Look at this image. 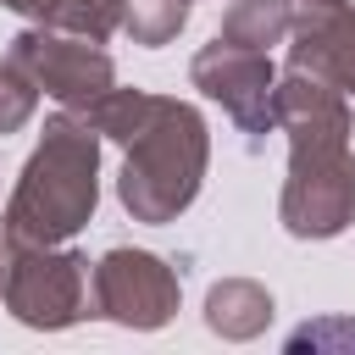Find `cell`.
I'll return each instance as SVG.
<instances>
[{
	"instance_id": "obj_1",
	"label": "cell",
	"mask_w": 355,
	"mask_h": 355,
	"mask_svg": "<svg viewBox=\"0 0 355 355\" xmlns=\"http://www.w3.org/2000/svg\"><path fill=\"white\" fill-rule=\"evenodd\" d=\"M100 133L83 116H50L39 150L22 166L17 194L6 200V250L67 244L100 200Z\"/></svg>"
},
{
	"instance_id": "obj_2",
	"label": "cell",
	"mask_w": 355,
	"mask_h": 355,
	"mask_svg": "<svg viewBox=\"0 0 355 355\" xmlns=\"http://www.w3.org/2000/svg\"><path fill=\"white\" fill-rule=\"evenodd\" d=\"M128 161H122V178H116V194L122 205L139 216V222H172L194 194H200V178H205V122L194 105L161 94L150 122L122 144Z\"/></svg>"
},
{
	"instance_id": "obj_3",
	"label": "cell",
	"mask_w": 355,
	"mask_h": 355,
	"mask_svg": "<svg viewBox=\"0 0 355 355\" xmlns=\"http://www.w3.org/2000/svg\"><path fill=\"white\" fill-rule=\"evenodd\" d=\"M6 305L28 327H72L89 311V261L72 250H55V244L11 250Z\"/></svg>"
},
{
	"instance_id": "obj_4",
	"label": "cell",
	"mask_w": 355,
	"mask_h": 355,
	"mask_svg": "<svg viewBox=\"0 0 355 355\" xmlns=\"http://www.w3.org/2000/svg\"><path fill=\"white\" fill-rule=\"evenodd\" d=\"M355 222V155L338 150H288L283 227L294 239H333Z\"/></svg>"
},
{
	"instance_id": "obj_5",
	"label": "cell",
	"mask_w": 355,
	"mask_h": 355,
	"mask_svg": "<svg viewBox=\"0 0 355 355\" xmlns=\"http://www.w3.org/2000/svg\"><path fill=\"white\" fill-rule=\"evenodd\" d=\"M89 311L122 327H161L178 311V277L150 250H105L89 272Z\"/></svg>"
},
{
	"instance_id": "obj_6",
	"label": "cell",
	"mask_w": 355,
	"mask_h": 355,
	"mask_svg": "<svg viewBox=\"0 0 355 355\" xmlns=\"http://www.w3.org/2000/svg\"><path fill=\"white\" fill-rule=\"evenodd\" d=\"M11 61H22L28 78L72 111H83L89 100H100L116 83V67L94 39H78V33H61V28H44V22L28 28L11 44Z\"/></svg>"
},
{
	"instance_id": "obj_7",
	"label": "cell",
	"mask_w": 355,
	"mask_h": 355,
	"mask_svg": "<svg viewBox=\"0 0 355 355\" xmlns=\"http://www.w3.org/2000/svg\"><path fill=\"white\" fill-rule=\"evenodd\" d=\"M189 78H194V89H205L211 100H222V111L250 133V144H261V133L277 128V116H272V89H277V78H272L266 50H244V44L216 39V44H205V50L194 55Z\"/></svg>"
},
{
	"instance_id": "obj_8",
	"label": "cell",
	"mask_w": 355,
	"mask_h": 355,
	"mask_svg": "<svg viewBox=\"0 0 355 355\" xmlns=\"http://www.w3.org/2000/svg\"><path fill=\"white\" fill-rule=\"evenodd\" d=\"M272 116L288 133V150H338L349 144V105L333 83L288 67V78H277L272 89Z\"/></svg>"
},
{
	"instance_id": "obj_9",
	"label": "cell",
	"mask_w": 355,
	"mask_h": 355,
	"mask_svg": "<svg viewBox=\"0 0 355 355\" xmlns=\"http://www.w3.org/2000/svg\"><path fill=\"white\" fill-rule=\"evenodd\" d=\"M288 61L322 83H333L338 94H355V11L344 6H322V11H294L288 17Z\"/></svg>"
},
{
	"instance_id": "obj_10",
	"label": "cell",
	"mask_w": 355,
	"mask_h": 355,
	"mask_svg": "<svg viewBox=\"0 0 355 355\" xmlns=\"http://www.w3.org/2000/svg\"><path fill=\"white\" fill-rule=\"evenodd\" d=\"M205 322L227 338H255L266 322H272V294L244 283V277H227L205 294Z\"/></svg>"
},
{
	"instance_id": "obj_11",
	"label": "cell",
	"mask_w": 355,
	"mask_h": 355,
	"mask_svg": "<svg viewBox=\"0 0 355 355\" xmlns=\"http://www.w3.org/2000/svg\"><path fill=\"white\" fill-rule=\"evenodd\" d=\"M288 0H233L227 17H222V33L227 44H244V50H272L288 39Z\"/></svg>"
},
{
	"instance_id": "obj_12",
	"label": "cell",
	"mask_w": 355,
	"mask_h": 355,
	"mask_svg": "<svg viewBox=\"0 0 355 355\" xmlns=\"http://www.w3.org/2000/svg\"><path fill=\"white\" fill-rule=\"evenodd\" d=\"M39 22H44V28H61V33H78V39L105 44V39L122 28V6H116V0H50Z\"/></svg>"
},
{
	"instance_id": "obj_13",
	"label": "cell",
	"mask_w": 355,
	"mask_h": 355,
	"mask_svg": "<svg viewBox=\"0 0 355 355\" xmlns=\"http://www.w3.org/2000/svg\"><path fill=\"white\" fill-rule=\"evenodd\" d=\"M116 6H122V33H133V44H166L189 17V0H116Z\"/></svg>"
},
{
	"instance_id": "obj_14",
	"label": "cell",
	"mask_w": 355,
	"mask_h": 355,
	"mask_svg": "<svg viewBox=\"0 0 355 355\" xmlns=\"http://www.w3.org/2000/svg\"><path fill=\"white\" fill-rule=\"evenodd\" d=\"M33 105H39V83L28 78V67L22 61H0V133H17L28 116H33Z\"/></svg>"
},
{
	"instance_id": "obj_15",
	"label": "cell",
	"mask_w": 355,
	"mask_h": 355,
	"mask_svg": "<svg viewBox=\"0 0 355 355\" xmlns=\"http://www.w3.org/2000/svg\"><path fill=\"white\" fill-rule=\"evenodd\" d=\"M6 6H11V11H22V17H33V22H39V17H44V6H50V0H6Z\"/></svg>"
},
{
	"instance_id": "obj_16",
	"label": "cell",
	"mask_w": 355,
	"mask_h": 355,
	"mask_svg": "<svg viewBox=\"0 0 355 355\" xmlns=\"http://www.w3.org/2000/svg\"><path fill=\"white\" fill-rule=\"evenodd\" d=\"M322 6H344V0H288V11H322Z\"/></svg>"
},
{
	"instance_id": "obj_17",
	"label": "cell",
	"mask_w": 355,
	"mask_h": 355,
	"mask_svg": "<svg viewBox=\"0 0 355 355\" xmlns=\"http://www.w3.org/2000/svg\"><path fill=\"white\" fill-rule=\"evenodd\" d=\"M0 294H6V255H0Z\"/></svg>"
}]
</instances>
